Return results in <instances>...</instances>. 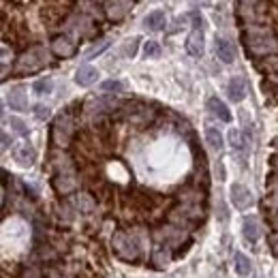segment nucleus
<instances>
[{"label": "nucleus", "instance_id": "nucleus-1", "mask_svg": "<svg viewBox=\"0 0 278 278\" xmlns=\"http://www.w3.org/2000/svg\"><path fill=\"white\" fill-rule=\"evenodd\" d=\"M244 41L248 45V50L252 54H269L278 50V41L274 33L269 28H261V26H250L244 33Z\"/></svg>", "mask_w": 278, "mask_h": 278}, {"label": "nucleus", "instance_id": "nucleus-2", "mask_svg": "<svg viewBox=\"0 0 278 278\" xmlns=\"http://www.w3.org/2000/svg\"><path fill=\"white\" fill-rule=\"evenodd\" d=\"M111 246H114V252L122 261H137V257H139V246L135 242V237L129 233L118 231L114 235V240H111Z\"/></svg>", "mask_w": 278, "mask_h": 278}, {"label": "nucleus", "instance_id": "nucleus-3", "mask_svg": "<svg viewBox=\"0 0 278 278\" xmlns=\"http://www.w3.org/2000/svg\"><path fill=\"white\" fill-rule=\"evenodd\" d=\"M43 65H47V52L43 47H33L30 52L22 54V58L18 60V71L20 73H33Z\"/></svg>", "mask_w": 278, "mask_h": 278}, {"label": "nucleus", "instance_id": "nucleus-4", "mask_svg": "<svg viewBox=\"0 0 278 278\" xmlns=\"http://www.w3.org/2000/svg\"><path fill=\"white\" fill-rule=\"evenodd\" d=\"M229 197H231L233 208H237V210H248V208H252V203H255V195L250 193V188L240 184V182H233L231 184Z\"/></svg>", "mask_w": 278, "mask_h": 278}, {"label": "nucleus", "instance_id": "nucleus-5", "mask_svg": "<svg viewBox=\"0 0 278 278\" xmlns=\"http://www.w3.org/2000/svg\"><path fill=\"white\" fill-rule=\"evenodd\" d=\"M71 137H73V120H71V116L65 114L54 124V141H56V146L67 148Z\"/></svg>", "mask_w": 278, "mask_h": 278}, {"label": "nucleus", "instance_id": "nucleus-6", "mask_svg": "<svg viewBox=\"0 0 278 278\" xmlns=\"http://www.w3.org/2000/svg\"><path fill=\"white\" fill-rule=\"evenodd\" d=\"M13 158L22 167H33L35 161H37V152H35V148L30 146V144L22 141V144H18V146L13 148Z\"/></svg>", "mask_w": 278, "mask_h": 278}, {"label": "nucleus", "instance_id": "nucleus-7", "mask_svg": "<svg viewBox=\"0 0 278 278\" xmlns=\"http://www.w3.org/2000/svg\"><path fill=\"white\" fill-rule=\"evenodd\" d=\"M54 188L60 195H69L77 188V178L73 171H58V176L54 178Z\"/></svg>", "mask_w": 278, "mask_h": 278}, {"label": "nucleus", "instance_id": "nucleus-8", "mask_svg": "<svg viewBox=\"0 0 278 278\" xmlns=\"http://www.w3.org/2000/svg\"><path fill=\"white\" fill-rule=\"evenodd\" d=\"M186 52H188L190 56H195V58L203 56V52H205V41H203L201 28H195L193 33L186 37Z\"/></svg>", "mask_w": 278, "mask_h": 278}, {"label": "nucleus", "instance_id": "nucleus-9", "mask_svg": "<svg viewBox=\"0 0 278 278\" xmlns=\"http://www.w3.org/2000/svg\"><path fill=\"white\" fill-rule=\"evenodd\" d=\"M129 11H131V0H114V3L107 5V18L114 22L124 20Z\"/></svg>", "mask_w": 278, "mask_h": 278}, {"label": "nucleus", "instance_id": "nucleus-10", "mask_svg": "<svg viewBox=\"0 0 278 278\" xmlns=\"http://www.w3.org/2000/svg\"><path fill=\"white\" fill-rule=\"evenodd\" d=\"M99 79V71L94 69V67H90V65H82L77 69V73H75V84L77 86H92L94 82Z\"/></svg>", "mask_w": 278, "mask_h": 278}, {"label": "nucleus", "instance_id": "nucleus-11", "mask_svg": "<svg viewBox=\"0 0 278 278\" xmlns=\"http://www.w3.org/2000/svg\"><path fill=\"white\" fill-rule=\"evenodd\" d=\"M208 109H210L212 116L218 118V120H222V122H231V111H229V107H227L218 97H210V99H208Z\"/></svg>", "mask_w": 278, "mask_h": 278}, {"label": "nucleus", "instance_id": "nucleus-12", "mask_svg": "<svg viewBox=\"0 0 278 278\" xmlns=\"http://www.w3.org/2000/svg\"><path fill=\"white\" fill-rule=\"evenodd\" d=\"M216 54L225 65H231V62L235 60V45L231 41H227V39L218 37L216 39Z\"/></svg>", "mask_w": 278, "mask_h": 278}, {"label": "nucleus", "instance_id": "nucleus-13", "mask_svg": "<svg viewBox=\"0 0 278 278\" xmlns=\"http://www.w3.org/2000/svg\"><path fill=\"white\" fill-rule=\"evenodd\" d=\"M227 94L233 103H242L246 99V82L244 77H231V82L227 86Z\"/></svg>", "mask_w": 278, "mask_h": 278}, {"label": "nucleus", "instance_id": "nucleus-14", "mask_svg": "<svg viewBox=\"0 0 278 278\" xmlns=\"http://www.w3.org/2000/svg\"><path fill=\"white\" fill-rule=\"evenodd\" d=\"M52 52L56 56H60V58H71V56L75 54V45H73V41H69L67 37H58V39H54V43H52Z\"/></svg>", "mask_w": 278, "mask_h": 278}, {"label": "nucleus", "instance_id": "nucleus-15", "mask_svg": "<svg viewBox=\"0 0 278 278\" xmlns=\"http://www.w3.org/2000/svg\"><path fill=\"white\" fill-rule=\"evenodd\" d=\"M165 24H167V18H165V11H161V9L148 13L146 18H144V26H146L148 30H152V33H158V30H163Z\"/></svg>", "mask_w": 278, "mask_h": 278}, {"label": "nucleus", "instance_id": "nucleus-16", "mask_svg": "<svg viewBox=\"0 0 278 278\" xmlns=\"http://www.w3.org/2000/svg\"><path fill=\"white\" fill-rule=\"evenodd\" d=\"M242 233L248 242H257L261 237V227L255 216H246L244 218V225H242Z\"/></svg>", "mask_w": 278, "mask_h": 278}, {"label": "nucleus", "instance_id": "nucleus-17", "mask_svg": "<svg viewBox=\"0 0 278 278\" xmlns=\"http://www.w3.org/2000/svg\"><path fill=\"white\" fill-rule=\"evenodd\" d=\"M7 103H9L11 109H18V111H26L28 109V99H26V94H24L22 88L11 90L9 97H7Z\"/></svg>", "mask_w": 278, "mask_h": 278}, {"label": "nucleus", "instance_id": "nucleus-18", "mask_svg": "<svg viewBox=\"0 0 278 278\" xmlns=\"http://www.w3.org/2000/svg\"><path fill=\"white\" fill-rule=\"evenodd\" d=\"M205 141L212 150L220 152L222 146H225V139H222V133L216 129V126H205Z\"/></svg>", "mask_w": 278, "mask_h": 278}, {"label": "nucleus", "instance_id": "nucleus-19", "mask_svg": "<svg viewBox=\"0 0 278 278\" xmlns=\"http://www.w3.org/2000/svg\"><path fill=\"white\" fill-rule=\"evenodd\" d=\"M229 141H231V148L237 150V152H244L246 146H248V139H246L242 135V131H237V129L229 131Z\"/></svg>", "mask_w": 278, "mask_h": 278}, {"label": "nucleus", "instance_id": "nucleus-20", "mask_svg": "<svg viewBox=\"0 0 278 278\" xmlns=\"http://www.w3.org/2000/svg\"><path fill=\"white\" fill-rule=\"evenodd\" d=\"M250 269H252L250 259L246 257V255H242V252H235V272L240 274V276H248Z\"/></svg>", "mask_w": 278, "mask_h": 278}, {"label": "nucleus", "instance_id": "nucleus-21", "mask_svg": "<svg viewBox=\"0 0 278 278\" xmlns=\"http://www.w3.org/2000/svg\"><path fill=\"white\" fill-rule=\"evenodd\" d=\"M265 210L269 212L272 220L278 222V190H274V193L267 195V199H265Z\"/></svg>", "mask_w": 278, "mask_h": 278}, {"label": "nucleus", "instance_id": "nucleus-22", "mask_svg": "<svg viewBox=\"0 0 278 278\" xmlns=\"http://www.w3.org/2000/svg\"><path fill=\"white\" fill-rule=\"evenodd\" d=\"M54 88V82L50 77H43V79H37V82L33 84V90L39 94V97H43V94H50Z\"/></svg>", "mask_w": 278, "mask_h": 278}, {"label": "nucleus", "instance_id": "nucleus-23", "mask_svg": "<svg viewBox=\"0 0 278 278\" xmlns=\"http://www.w3.org/2000/svg\"><path fill=\"white\" fill-rule=\"evenodd\" d=\"M169 259H171L169 250H167V248H156L154 255H152V263H154L158 269H163L167 263H169Z\"/></svg>", "mask_w": 278, "mask_h": 278}, {"label": "nucleus", "instance_id": "nucleus-24", "mask_svg": "<svg viewBox=\"0 0 278 278\" xmlns=\"http://www.w3.org/2000/svg\"><path fill=\"white\" fill-rule=\"evenodd\" d=\"M167 235H163V233H158V240H165V244H178L182 237H184V231H182V229H167L165 231Z\"/></svg>", "mask_w": 278, "mask_h": 278}, {"label": "nucleus", "instance_id": "nucleus-25", "mask_svg": "<svg viewBox=\"0 0 278 278\" xmlns=\"http://www.w3.org/2000/svg\"><path fill=\"white\" fill-rule=\"evenodd\" d=\"M94 205H97V203H94V199H92L90 195L82 193V195L77 197V208H79V212H84V214H90V212L94 210Z\"/></svg>", "mask_w": 278, "mask_h": 278}, {"label": "nucleus", "instance_id": "nucleus-26", "mask_svg": "<svg viewBox=\"0 0 278 278\" xmlns=\"http://www.w3.org/2000/svg\"><path fill=\"white\" fill-rule=\"evenodd\" d=\"M126 86L120 82V79H107V82L101 84V90L103 92H124Z\"/></svg>", "mask_w": 278, "mask_h": 278}, {"label": "nucleus", "instance_id": "nucleus-27", "mask_svg": "<svg viewBox=\"0 0 278 278\" xmlns=\"http://www.w3.org/2000/svg\"><path fill=\"white\" fill-rule=\"evenodd\" d=\"M137 45H139V37H133V39H126L124 45H122V54L126 58H133L137 54Z\"/></svg>", "mask_w": 278, "mask_h": 278}, {"label": "nucleus", "instance_id": "nucleus-28", "mask_svg": "<svg viewBox=\"0 0 278 278\" xmlns=\"http://www.w3.org/2000/svg\"><path fill=\"white\" fill-rule=\"evenodd\" d=\"M144 56L146 58H158V56H161V45H158L156 41H146Z\"/></svg>", "mask_w": 278, "mask_h": 278}, {"label": "nucleus", "instance_id": "nucleus-29", "mask_svg": "<svg viewBox=\"0 0 278 278\" xmlns=\"http://www.w3.org/2000/svg\"><path fill=\"white\" fill-rule=\"evenodd\" d=\"M261 69L267 71V73H276L278 71V56H267V58L261 62Z\"/></svg>", "mask_w": 278, "mask_h": 278}, {"label": "nucleus", "instance_id": "nucleus-30", "mask_svg": "<svg viewBox=\"0 0 278 278\" xmlns=\"http://www.w3.org/2000/svg\"><path fill=\"white\" fill-rule=\"evenodd\" d=\"M9 124H11V129H13L15 133H20V135H28V126H26V122H24V120H20V118L11 116Z\"/></svg>", "mask_w": 278, "mask_h": 278}, {"label": "nucleus", "instance_id": "nucleus-31", "mask_svg": "<svg viewBox=\"0 0 278 278\" xmlns=\"http://www.w3.org/2000/svg\"><path fill=\"white\" fill-rule=\"evenodd\" d=\"M107 47H109V41H101L99 45H94L92 50H90L88 54H86V58H94V56H99V54H103V52H105Z\"/></svg>", "mask_w": 278, "mask_h": 278}, {"label": "nucleus", "instance_id": "nucleus-32", "mask_svg": "<svg viewBox=\"0 0 278 278\" xmlns=\"http://www.w3.org/2000/svg\"><path fill=\"white\" fill-rule=\"evenodd\" d=\"M35 116L39 118V120H47V118L52 116V109L47 107V105H37L35 107Z\"/></svg>", "mask_w": 278, "mask_h": 278}, {"label": "nucleus", "instance_id": "nucleus-33", "mask_svg": "<svg viewBox=\"0 0 278 278\" xmlns=\"http://www.w3.org/2000/svg\"><path fill=\"white\" fill-rule=\"evenodd\" d=\"M216 171H218V180L222 182V180H225V167H222V163H220V161L216 163Z\"/></svg>", "mask_w": 278, "mask_h": 278}, {"label": "nucleus", "instance_id": "nucleus-34", "mask_svg": "<svg viewBox=\"0 0 278 278\" xmlns=\"http://www.w3.org/2000/svg\"><path fill=\"white\" fill-rule=\"evenodd\" d=\"M269 244L274 246V250H278V233H276V235H272V237H269Z\"/></svg>", "mask_w": 278, "mask_h": 278}, {"label": "nucleus", "instance_id": "nucleus-35", "mask_svg": "<svg viewBox=\"0 0 278 278\" xmlns=\"http://www.w3.org/2000/svg\"><path fill=\"white\" fill-rule=\"evenodd\" d=\"M3 148H9V135L3 133Z\"/></svg>", "mask_w": 278, "mask_h": 278}, {"label": "nucleus", "instance_id": "nucleus-36", "mask_svg": "<svg viewBox=\"0 0 278 278\" xmlns=\"http://www.w3.org/2000/svg\"><path fill=\"white\" fill-rule=\"evenodd\" d=\"M272 165H274V169H278V154L272 156Z\"/></svg>", "mask_w": 278, "mask_h": 278}, {"label": "nucleus", "instance_id": "nucleus-37", "mask_svg": "<svg viewBox=\"0 0 278 278\" xmlns=\"http://www.w3.org/2000/svg\"><path fill=\"white\" fill-rule=\"evenodd\" d=\"M242 3H248V5H255V3H259V0H242Z\"/></svg>", "mask_w": 278, "mask_h": 278}, {"label": "nucleus", "instance_id": "nucleus-38", "mask_svg": "<svg viewBox=\"0 0 278 278\" xmlns=\"http://www.w3.org/2000/svg\"><path fill=\"white\" fill-rule=\"evenodd\" d=\"M33 278H41V276H35V274H33Z\"/></svg>", "mask_w": 278, "mask_h": 278}]
</instances>
